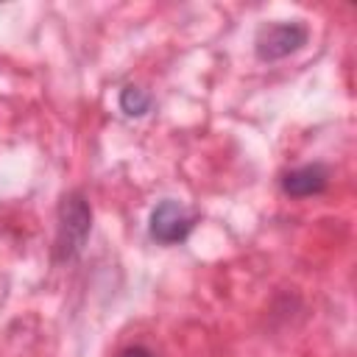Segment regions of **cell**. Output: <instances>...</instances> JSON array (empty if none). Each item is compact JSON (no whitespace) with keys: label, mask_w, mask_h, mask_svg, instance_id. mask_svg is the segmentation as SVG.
<instances>
[{"label":"cell","mask_w":357,"mask_h":357,"mask_svg":"<svg viewBox=\"0 0 357 357\" xmlns=\"http://www.w3.org/2000/svg\"><path fill=\"white\" fill-rule=\"evenodd\" d=\"M92 234V206L84 190H70L59 201L56 212V240H53V262L67 265L81 257L86 240Z\"/></svg>","instance_id":"cell-1"},{"label":"cell","mask_w":357,"mask_h":357,"mask_svg":"<svg viewBox=\"0 0 357 357\" xmlns=\"http://www.w3.org/2000/svg\"><path fill=\"white\" fill-rule=\"evenodd\" d=\"M310 42V28L301 20H279L262 25L254 36V56L259 61H282Z\"/></svg>","instance_id":"cell-2"},{"label":"cell","mask_w":357,"mask_h":357,"mask_svg":"<svg viewBox=\"0 0 357 357\" xmlns=\"http://www.w3.org/2000/svg\"><path fill=\"white\" fill-rule=\"evenodd\" d=\"M192 226H195V215H190L184 209V204H178L173 198H165L151 209L148 237L159 245H178L190 237Z\"/></svg>","instance_id":"cell-3"},{"label":"cell","mask_w":357,"mask_h":357,"mask_svg":"<svg viewBox=\"0 0 357 357\" xmlns=\"http://www.w3.org/2000/svg\"><path fill=\"white\" fill-rule=\"evenodd\" d=\"M329 178H332V173L324 162H310V165H298L293 170H284L279 176V190L287 198H312V195L326 192Z\"/></svg>","instance_id":"cell-4"},{"label":"cell","mask_w":357,"mask_h":357,"mask_svg":"<svg viewBox=\"0 0 357 357\" xmlns=\"http://www.w3.org/2000/svg\"><path fill=\"white\" fill-rule=\"evenodd\" d=\"M151 106H153V95L148 89H142L137 84H126L120 89V112L126 117L139 120V117H145L151 112Z\"/></svg>","instance_id":"cell-5"},{"label":"cell","mask_w":357,"mask_h":357,"mask_svg":"<svg viewBox=\"0 0 357 357\" xmlns=\"http://www.w3.org/2000/svg\"><path fill=\"white\" fill-rule=\"evenodd\" d=\"M117 357H159L151 346H145V343H131V346H126Z\"/></svg>","instance_id":"cell-6"}]
</instances>
